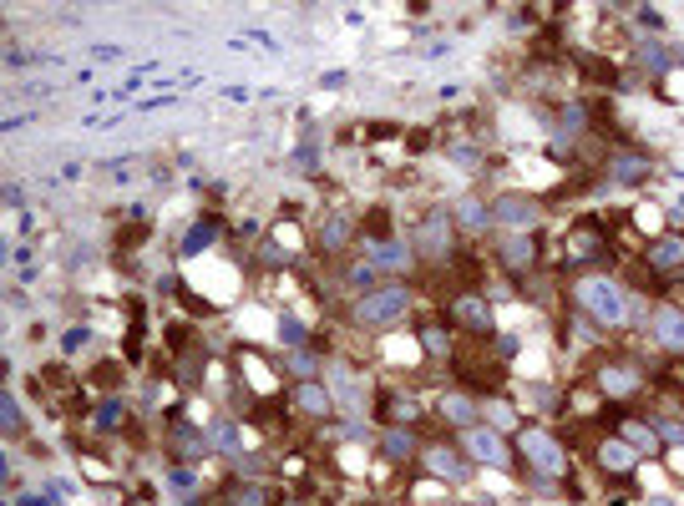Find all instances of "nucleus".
Masks as SVG:
<instances>
[{"label": "nucleus", "instance_id": "6ab92c4d", "mask_svg": "<svg viewBox=\"0 0 684 506\" xmlns=\"http://www.w3.org/2000/svg\"><path fill=\"white\" fill-rule=\"evenodd\" d=\"M208 446H213V451H223L228 461H239V456H244V420H234V415H218L213 426H208Z\"/></svg>", "mask_w": 684, "mask_h": 506}, {"label": "nucleus", "instance_id": "ea45409f", "mask_svg": "<svg viewBox=\"0 0 684 506\" xmlns=\"http://www.w3.org/2000/svg\"><path fill=\"white\" fill-rule=\"evenodd\" d=\"M16 506H56V501H51V496H46V491H26V496H21V501H16Z\"/></svg>", "mask_w": 684, "mask_h": 506}, {"label": "nucleus", "instance_id": "58836bf2", "mask_svg": "<svg viewBox=\"0 0 684 506\" xmlns=\"http://www.w3.org/2000/svg\"><path fill=\"white\" fill-rule=\"evenodd\" d=\"M639 21H644L649 31H664V16H659L654 6H639Z\"/></svg>", "mask_w": 684, "mask_h": 506}, {"label": "nucleus", "instance_id": "bb28decb", "mask_svg": "<svg viewBox=\"0 0 684 506\" xmlns=\"http://www.w3.org/2000/svg\"><path fill=\"white\" fill-rule=\"evenodd\" d=\"M274 334H279V350H304V345H310V329H304V319H294V314H279Z\"/></svg>", "mask_w": 684, "mask_h": 506}, {"label": "nucleus", "instance_id": "aec40b11", "mask_svg": "<svg viewBox=\"0 0 684 506\" xmlns=\"http://www.w3.org/2000/svg\"><path fill=\"white\" fill-rule=\"evenodd\" d=\"M294 405L310 415V420H325V415L335 410V395H330L325 380H299V385H294Z\"/></svg>", "mask_w": 684, "mask_h": 506}, {"label": "nucleus", "instance_id": "393cba45", "mask_svg": "<svg viewBox=\"0 0 684 506\" xmlns=\"http://www.w3.org/2000/svg\"><path fill=\"white\" fill-rule=\"evenodd\" d=\"M284 365H289V375H294V385L299 380H320V355L304 345V350H284Z\"/></svg>", "mask_w": 684, "mask_h": 506}, {"label": "nucleus", "instance_id": "0eeeda50", "mask_svg": "<svg viewBox=\"0 0 684 506\" xmlns=\"http://www.w3.org/2000/svg\"><path fill=\"white\" fill-rule=\"evenodd\" d=\"M492 223L502 233H532V228L543 223V203L532 198V193H502L492 203Z\"/></svg>", "mask_w": 684, "mask_h": 506}, {"label": "nucleus", "instance_id": "5701e85b", "mask_svg": "<svg viewBox=\"0 0 684 506\" xmlns=\"http://www.w3.org/2000/svg\"><path fill=\"white\" fill-rule=\"evenodd\" d=\"M218 243V223L213 218H193L188 233H183V259H193V253H208Z\"/></svg>", "mask_w": 684, "mask_h": 506}, {"label": "nucleus", "instance_id": "2eb2a0df", "mask_svg": "<svg viewBox=\"0 0 684 506\" xmlns=\"http://www.w3.org/2000/svg\"><path fill=\"white\" fill-rule=\"evenodd\" d=\"M649 274H684V233H669V238H654L649 253H644Z\"/></svg>", "mask_w": 684, "mask_h": 506}, {"label": "nucleus", "instance_id": "f03ea898", "mask_svg": "<svg viewBox=\"0 0 684 506\" xmlns=\"http://www.w3.org/2000/svg\"><path fill=\"white\" fill-rule=\"evenodd\" d=\"M411 304H416V294L406 284H380V289L350 299V324L355 329H391L411 314Z\"/></svg>", "mask_w": 684, "mask_h": 506}, {"label": "nucleus", "instance_id": "4468645a", "mask_svg": "<svg viewBox=\"0 0 684 506\" xmlns=\"http://www.w3.org/2000/svg\"><path fill=\"white\" fill-rule=\"evenodd\" d=\"M451 314H456V324L472 329V334H492V324H497L487 294H456V299H451Z\"/></svg>", "mask_w": 684, "mask_h": 506}, {"label": "nucleus", "instance_id": "c9c22d12", "mask_svg": "<svg viewBox=\"0 0 684 506\" xmlns=\"http://www.w3.org/2000/svg\"><path fill=\"white\" fill-rule=\"evenodd\" d=\"M168 486H173V491H193V486H198V471H193V466H173V471H168Z\"/></svg>", "mask_w": 684, "mask_h": 506}, {"label": "nucleus", "instance_id": "7c9ffc66", "mask_svg": "<svg viewBox=\"0 0 684 506\" xmlns=\"http://www.w3.org/2000/svg\"><path fill=\"white\" fill-rule=\"evenodd\" d=\"M654 436H659V446L684 451V420H679V415H659V420H654Z\"/></svg>", "mask_w": 684, "mask_h": 506}, {"label": "nucleus", "instance_id": "423d86ee", "mask_svg": "<svg viewBox=\"0 0 684 506\" xmlns=\"http://www.w3.org/2000/svg\"><path fill=\"white\" fill-rule=\"evenodd\" d=\"M462 451H467V461H477V466H487V471H512V446H507V436L492 431V426L462 431Z\"/></svg>", "mask_w": 684, "mask_h": 506}, {"label": "nucleus", "instance_id": "20e7f679", "mask_svg": "<svg viewBox=\"0 0 684 506\" xmlns=\"http://www.w3.org/2000/svg\"><path fill=\"white\" fill-rule=\"evenodd\" d=\"M411 248H416V259H421V264H441V259H451V248H456V218H451L446 208H431V213L416 223Z\"/></svg>", "mask_w": 684, "mask_h": 506}, {"label": "nucleus", "instance_id": "1a4fd4ad", "mask_svg": "<svg viewBox=\"0 0 684 506\" xmlns=\"http://www.w3.org/2000/svg\"><path fill=\"white\" fill-rule=\"evenodd\" d=\"M421 466H426V476H436L446 486H467L472 481V461H467V451H456V446H426Z\"/></svg>", "mask_w": 684, "mask_h": 506}, {"label": "nucleus", "instance_id": "9b49d317", "mask_svg": "<svg viewBox=\"0 0 684 506\" xmlns=\"http://www.w3.org/2000/svg\"><path fill=\"white\" fill-rule=\"evenodd\" d=\"M654 173V157L649 152H614L603 162V178L614 183V188H644Z\"/></svg>", "mask_w": 684, "mask_h": 506}, {"label": "nucleus", "instance_id": "dca6fc26", "mask_svg": "<svg viewBox=\"0 0 684 506\" xmlns=\"http://www.w3.org/2000/svg\"><path fill=\"white\" fill-rule=\"evenodd\" d=\"M593 461H598V471H603V476H634V466H639V451H634V446L619 436V441H598Z\"/></svg>", "mask_w": 684, "mask_h": 506}, {"label": "nucleus", "instance_id": "e433bc0d", "mask_svg": "<svg viewBox=\"0 0 684 506\" xmlns=\"http://www.w3.org/2000/svg\"><path fill=\"white\" fill-rule=\"evenodd\" d=\"M335 436H340V441H365L370 431L360 426V420H355V415H345V420H340V431H335Z\"/></svg>", "mask_w": 684, "mask_h": 506}, {"label": "nucleus", "instance_id": "412c9836", "mask_svg": "<svg viewBox=\"0 0 684 506\" xmlns=\"http://www.w3.org/2000/svg\"><path fill=\"white\" fill-rule=\"evenodd\" d=\"M451 218H456V228H462V233H487V228H497V223H492V203H482L477 193H467L462 203H456Z\"/></svg>", "mask_w": 684, "mask_h": 506}, {"label": "nucleus", "instance_id": "c756f323", "mask_svg": "<svg viewBox=\"0 0 684 506\" xmlns=\"http://www.w3.org/2000/svg\"><path fill=\"white\" fill-rule=\"evenodd\" d=\"M624 441H629L634 451L654 456V451H659V436H654V420H624Z\"/></svg>", "mask_w": 684, "mask_h": 506}, {"label": "nucleus", "instance_id": "ddd939ff", "mask_svg": "<svg viewBox=\"0 0 684 506\" xmlns=\"http://www.w3.org/2000/svg\"><path fill=\"white\" fill-rule=\"evenodd\" d=\"M330 395H335V410H345V415H355L360 420V410H365V380L350 370V365H330Z\"/></svg>", "mask_w": 684, "mask_h": 506}, {"label": "nucleus", "instance_id": "39448f33", "mask_svg": "<svg viewBox=\"0 0 684 506\" xmlns=\"http://www.w3.org/2000/svg\"><path fill=\"white\" fill-rule=\"evenodd\" d=\"M360 253L375 274H411L416 269V248L401 233L396 238H360Z\"/></svg>", "mask_w": 684, "mask_h": 506}, {"label": "nucleus", "instance_id": "f257e3e1", "mask_svg": "<svg viewBox=\"0 0 684 506\" xmlns=\"http://www.w3.org/2000/svg\"><path fill=\"white\" fill-rule=\"evenodd\" d=\"M573 304L578 314L593 324V329H624L629 324V309H634V294L614 279V274H583L573 284Z\"/></svg>", "mask_w": 684, "mask_h": 506}, {"label": "nucleus", "instance_id": "4be33fe9", "mask_svg": "<svg viewBox=\"0 0 684 506\" xmlns=\"http://www.w3.org/2000/svg\"><path fill=\"white\" fill-rule=\"evenodd\" d=\"M350 238H355V223H350L345 213H330V218L315 228V248H320V253H340V248H350Z\"/></svg>", "mask_w": 684, "mask_h": 506}, {"label": "nucleus", "instance_id": "f704fd0d", "mask_svg": "<svg viewBox=\"0 0 684 506\" xmlns=\"http://www.w3.org/2000/svg\"><path fill=\"white\" fill-rule=\"evenodd\" d=\"M87 345H92V329H87V324L61 334V355H76V350H87Z\"/></svg>", "mask_w": 684, "mask_h": 506}, {"label": "nucleus", "instance_id": "2f4dec72", "mask_svg": "<svg viewBox=\"0 0 684 506\" xmlns=\"http://www.w3.org/2000/svg\"><path fill=\"white\" fill-rule=\"evenodd\" d=\"M92 420H97V431H107V436H112V431H122V420H127V405H122V400H102Z\"/></svg>", "mask_w": 684, "mask_h": 506}, {"label": "nucleus", "instance_id": "f3484780", "mask_svg": "<svg viewBox=\"0 0 684 506\" xmlns=\"http://www.w3.org/2000/svg\"><path fill=\"white\" fill-rule=\"evenodd\" d=\"M497 253H502V269H512V274H527L532 264H538V243H532V233H502Z\"/></svg>", "mask_w": 684, "mask_h": 506}, {"label": "nucleus", "instance_id": "c85d7f7f", "mask_svg": "<svg viewBox=\"0 0 684 506\" xmlns=\"http://www.w3.org/2000/svg\"><path fill=\"white\" fill-rule=\"evenodd\" d=\"M0 420H6V441H16L21 431H26V415H21V400H16V390H0Z\"/></svg>", "mask_w": 684, "mask_h": 506}, {"label": "nucleus", "instance_id": "7ed1b4c3", "mask_svg": "<svg viewBox=\"0 0 684 506\" xmlns=\"http://www.w3.org/2000/svg\"><path fill=\"white\" fill-rule=\"evenodd\" d=\"M512 451L522 456V466H532L538 476H563V471H568V451H563V441H558L553 431H543V426H517Z\"/></svg>", "mask_w": 684, "mask_h": 506}, {"label": "nucleus", "instance_id": "f8f14e48", "mask_svg": "<svg viewBox=\"0 0 684 506\" xmlns=\"http://www.w3.org/2000/svg\"><path fill=\"white\" fill-rule=\"evenodd\" d=\"M436 415L451 431H472V426H482V400L467 390H446V395H436Z\"/></svg>", "mask_w": 684, "mask_h": 506}, {"label": "nucleus", "instance_id": "a878e982", "mask_svg": "<svg viewBox=\"0 0 684 506\" xmlns=\"http://www.w3.org/2000/svg\"><path fill=\"white\" fill-rule=\"evenodd\" d=\"M173 451H178L183 461L203 456V451H208V431H193L188 420H183V426H173Z\"/></svg>", "mask_w": 684, "mask_h": 506}, {"label": "nucleus", "instance_id": "b1692460", "mask_svg": "<svg viewBox=\"0 0 684 506\" xmlns=\"http://www.w3.org/2000/svg\"><path fill=\"white\" fill-rule=\"evenodd\" d=\"M228 506H274V486L269 481H239L228 491Z\"/></svg>", "mask_w": 684, "mask_h": 506}, {"label": "nucleus", "instance_id": "a19ab883", "mask_svg": "<svg viewBox=\"0 0 684 506\" xmlns=\"http://www.w3.org/2000/svg\"><path fill=\"white\" fill-rule=\"evenodd\" d=\"M674 223H684V203H679V208H674Z\"/></svg>", "mask_w": 684, "mask_h": 506}, {"label": "nucleus", "instance_id": "72a5a7b5", "mask_svg": "<svg viewBox=\"0 0 684 506\" xmlns=\"http://www.w3.org/2000/svg\"><path fill=\"white\" fill-rule=\"evenodd\" d=\"M639 66H644V71H669L674 61L664 56V46H654V41H644V46H639Z\"/></svg>", "mask_w": 684, "mask_h": 506}, {"label": "nucleus", "instance_id": "9d476101", "mask_svg": "<svg viewBox=\"0 0 684 506\" xmlns=\"http://www.w3.org/2000/svg\"><path fill=\"white\" fill-rule=\"evenodd\" d=\"M649 340L664 355H684V304H654L649 314Z\"/></svg>", "mask_w": 684, "mask_h": 506}, {"label": "nucleus", "instance_id": "cd10ccee", "mask_svg": "<svg viewBox=\"0 0 684 506\" xmlns=\"http://www.w3.org/2000/svg\"><path fill=\"white\" fill-rule=\"evenodd\" d=\"M482 426H492V431H512L517 436V410L512 405H502V400H482Z\"/></svg>", "mask_w": 684, "mask_h": 506}, {"label": "nucleus", "instance_id": "4c0bfd02", "mask_svg": "<svg viewBox=\"0 0 684 506\" xmlns=\"http://www.w3.org/2000/svg\"><path fill=\"white\" fill-rule=\"evenodd\" d=\"M517 350H522V340H512V334H497V345H492L497 360H517Z\"/></svg>", "mask_w": 684, "mask_h": 506}, {"label": "nucleus", "instance_id": "473e14b6", "mask_svg": "<svg viewBox=\"0 0 684 506\" xmlns=\"http://www.w3.org/2000/svg\"><path fill=\"white\" fill-rule=\"evenodd\" d=\"M416 345H421V355H451V340H446V329H436V324H426L421 334H416Z\"/></svg>", "mask_w": 684, "mask_h": 506}, {"label": "nucleus", "instance_id": "6e6552de", "mask_svg": "<svg viewBox=\"0 0 684 506\" xmlns=\"http://www.w3.org/2000/svg\"><path fill=\"white\" fill-rule=\"evenodd\" d=\"M593 390H598L603 400H634V395L644 390V375H639V365H629V360H603V365L593 370Z\"/></svg>", "mask_w": 684, "mask_h": 506}, {"label": "nucleus", "instance_id": "a211bd4d", "mask_svg": "<svg viewBox=\"0 0 684 506\" xmlns=\"http://www.w3.org/2000/svg\"><path fill=\"white\" fill-rule=\"evenodd\" d=\"M380 451H386L391 461H421V436H416V426H386V431H380Z\"/></svg>", "mask_w": 684, "mask_h": 506}]
</instances>
